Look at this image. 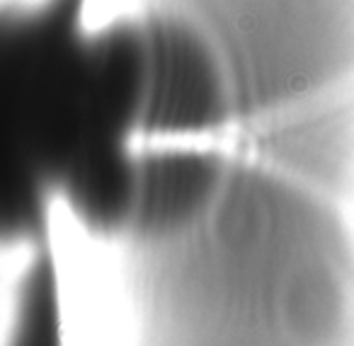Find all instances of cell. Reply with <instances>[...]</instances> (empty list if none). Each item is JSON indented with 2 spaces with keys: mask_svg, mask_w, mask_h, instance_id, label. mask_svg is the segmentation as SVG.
I'll use <instances>...</instances> for the list:
<instances>
[{
  "mask_svg": "<svg viewBox=\"0 0 354 346\" xmlns=\"http://www.w3.org/2000/svg\"><path fill=\"white\" fill-rule=\"evenodd\" d=\"M141 30L146 44L141 136L192 141L218 131L236 109V97L226 61L207 30L167 6L141 17Z\"/></svg>",
  "mask_w": 354,
  "mask_h": 346,
  "instance_id": "cell-2",
  "label": "cell"
},
{
  "mask_svg": "<svg viewBox=\"0 0 354 346\" xmlns=\"http://www.w3.org/2000/svg\"><path fill=\"white\" fill-rule=\"evenodd\" d=\"M3 346H61L59 327L35 312H20L12 317Z\"/></svg>",
  "mask_w": 354,
  "mask_h": 346,
  "instance_id": "cell-3",
  "label": "cell"
},
{
  "mask_svg": "<svg viewBox=\"0 0 354 346\" xmlns=\"http://www.w3.org/2000/svg\"><path fill=\"white\" fill-rule=\"evenodd\" d=\"M100 162L80 0L0 8V247L39 238Z\"/></svg>",
  "mask_w": 354,
  "mask_h": 346,
  "instance_id": "cell-1",
  "label": "cell"
}]
</instances>
